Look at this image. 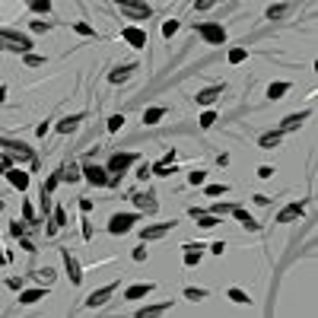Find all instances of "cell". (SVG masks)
Listing matches in <instances>:
<instances>
[{
    "instance_id": "cell-20",
    "label": "cell",
    "mask_w": 318,
    "mask_h": 318,
    "mask_svg": "<svg viewBox=\"0 0 318 318\" xmlns=\"http://www.w3.org/2000/svg\"><path fill=\"white\" fill-rule=\"evenodd\" d=\"M45 290H48V287H35V290H22V293H19V303H22V306H32V303H38V299H45Z\"/></svg>"
},
{
    "instance_id": "cell-37",
    "label": "cell",
    "mask_w": 318,
    "mask_h": 318,
    "mask_svg": "<svg viewBox=\"0 0 318 318\" xmlns=\"http://www.w3.org/2000/svg\"><path fill=\"white\" fill-rule=\"evenodd\" d=\"M121 124H124V115H111V118H108V131H111V134L121 131Z\"/></svg>"
},
{
    "instance_id": "cell-33",
    "label": "cell",
    "mask_w": 318,
    "mask_h": 318,
    "mask_svg": "<svg viewBox=\"0 0 318 318\" xmlns=\"http://www.w3.org/2000/svg\"><path fill=\"white\" fill-rule=\"evenodd\" d=\"M57 185H61V169H57V172H51V178L45 182V194H51V191H54Z\"/></svg>"
},
{
    "instance_id": "cell-42",
    "label": "cell",
    "mask_w": 318,
    "mask_h": 318,
    "mask_svg": "<svg viewBox=\"0 0 318 318\" xmlns=\"http://www.w3.org/2000/svg\"><path fill=\"white\" fill-rule=\"evenodd\" d=\"M25 64H29V67H41V64H45V57H38V54H29V51H25Z\"/></svg>"
},
{
    "instance_id": "cell-15",
    "label": "cell",
    "mask_w": 318,
    "mask_h": 318,
    "mask_svg": "<svg viewBox=\"0 0 318 318\" xmlns=\"http://www.w3.org/2000/svg\"><path fill=\"white\" fill-rule=\"evenodd\" d=\"M220 96H223V86H207V89H201L194 99H197V105H213Z\"/></svg>"
},
{
    "instance_id": "cell-43",
    "label": "cell",
    "mask_w": 318,
    "mask_h": 318,
    "mask_svg": "<svg viewBox=\"0 0 318 318\" xmlns=\"http://www.w3.org/2000/svg\"><path fill=\"white\" fill-rule=\"evenodd\" d=\"M204 178H207V172H191L188 182H191V185H204Z\"/></svg>"
},
{
    "instance_id": "cell-17",
    "label": "cell",
    "mask_w": 318,
    "mask_h": 318,
    "mask_svg": "<svg viewBox=\"0 0 318 318\" xmlns=\"http://www.w3.org/2000/svg\"><path fill=\"white\" fill-rule=\"evenodd\" d=\"M182 248H185V264H188V268L201 264V255H204V252H201V248H204L201 242H197V245H194V242H188V245H182Z\"/></svg>"
},
{
    "instance_id": "cell-48",
    "label": "cell",
    "mask_w": 318,
    "mask_h": 318,
    "mask_svg": "<svg viewBox=\"0 0 318 318\" xmlns=\"http://www.w3.org/2000/svg\"><path fill=\"white\" fill-rule=\"evenodd\" d=\"M6 287H10V290H22V277H10V280H6Z\"/></svg>"
},
{
    "instance_id": "cell-55",
    "label": "cell",
    "mask_w": 318,
    "mask_h": 318,
    "mask_svg": "<svg viewBox=\"0 0 318 318\" xmlns=\"http://www.w3.org/2000/svg\"><path fill=\"white\" fill-rule=\"evenodd\" d=\"M3 172H6V162H3V156H0V175H3Z\"/></svg>"
},
{
    "instance_id": "cell-13",
    "label": "cell",
    "mask_w": 318,
    "mask_h": 318,
    "mask_svg": "<svg viewBox=\"0 0 318 318\" xmlns=\"http://www.w3.org/2000/svg\"><path fill=\"white\" fill-rule=\"evenodd\" d=\"M172 226H175V223H156V226L140 229V236H143V242H153V239H162L166 233H172Z\"/></svg>"
},
{
    "instance_id": "cell-2",
    "label": "cell",
    "mask_w": 318,
    "mask_h": 318,
    "mask_svg": "<svg viewBox=\"0 0 318 318\" xmlns=\"http://www.w3.org/2000/svg\"><path fill=\"white\" fill-rule=\"evenodd\" d=\"M137 162V153H111V159H108V175H111V185L118 182V178L124 175L127 169H131Z\"/></svg>"
},
{
    "instance_id": "cell-36",
    "label": "cell",
    "mask_w": 318,
    "mask_h": 318,
    "mask_svg": "<svg viewBox=\"0 0 318 318\" xmlns=\"http://www.w3.org/2000/svg\"><path fill=\"white\" fill-rule=\"evenodd\" d=\"M213 124H217V115H213V111H204V115H201V127H204V131H210Z\"/></svg>"
},
{
    "instance_id": "cell-10",
    "label": "cell",
    "mask_w": 318,
    "mask_h": 318,
    "mask_svg": "<svg viewBox=\"0 0 318 318\" xmlns=\"http://www.w3.org/2000/svg\"><path fill=\"white\" fill-rule=\"evenodd\" d=\"M61 255H64V268H67V277H70V283L76 287V283L83 280V268H80V261L70 255V248H61Z\"/></svg>"
},
{
    "instance_id": "cell-11",
    "label": "cell",
    "mask_w": 318,
    "mask_h": 318,
    "mask_svg": "<svg viewBox=\"0 0 318 318\" xmlns=\"http://www.w3.org/2000/svg\"><path fill=\"white\" fill-rule=\"evenodd\" d=\"M3 175H6V182H10L13 188H19V191H25V188H29V172H22L19 166H10Z\"/></svg>"
},
{
    "instance_id": "cell-16",
    "label": "cell",
    "mask_w": 318,
    "mask_h": 318,
    "mask_svg": "<svg viewBox=\"0 0 318 318\" xmlns=\"http://www.w3.org/2000/svg\"><path fill=\"white\" fill-rule=\"evenodd\" d=\"M131 201H134L143 213H156V210H159V204H156V197H153V194H134Z\"/></svg>"
},
{
    "instance_id": "cell-45",
    "label": "cell",
    "mask_w": 318,
    "mask_h": 318,
    "mask_svg": "<svg viewBox=\"0 0 318 318\" xmlns=\"http://www.w3.org/2000/svg\"><path fill=\"white\" fill-rule=\"evenodd\" d=\"M207 194H210V197H217V194H226V185H210V188H207Z\"/></svg>"
},
{
    "instance_id": "cell-44",
    "label": "cell",
    "mask_w": 318,
    "mask_h": 318,
    "mask_svg": "<svg viewBox=\"0 0 318 318\" xmlns=\"http://www.w3.org/2000/svg\"><path fill=\"white\" fill-rule=\"evenodd\" d=\"M51 25L48 22H41V19H32V32H48Z\"/></svg>"
},
{
    "instance_id": "cell-21",
    "label": "cell",
    "mask_w": 318,
    "mask_h": 318,
    "mask_svg": "<svg viewBox=\"0 0 318 318\" xmlns=\"http://www.w3.org/2000/svg\"><path fill=\"white\" fill-rule=\"evenodd\" d=\"M306 118H309V111H296V115H287V118H283V124H280V131H296V127L303 124Z\"/></svg>"
},
{
    "instance_id": "cell-39",
    "label": "cell",
    "mask_w": 318,
    "mask_h": 318,
    "mask_svg": "<svg viewBox=\"0 0 318 318\" xmlns=\"http://www.w3.org/2000/svg\"><path fill=\"white\" fill-rule=\"evenodd\" d=\"M175 32H178V22H175V19L162 22V35H166V38H172V35H175Z\"/></svg>"
},
{
    "instance_id": "cell-24",
    "label": "cell",
    "mask_w": 318,
    "mask_h": 318,
    "mask_svg": "<svg viewBox=\"0 0 318 318\" xmlns=\"http://www.w3.org/2000/svg\"><path fill=\"white\" fill-rule=\"evenodd\" d=\"M233 217H236L239 223H242V226H245V229H252V233H258V229H261V226H258V223H255L252 217H248V213H245L242 207H233Z\"/></svg>"
},
{
    "instance_id": "cell-12",
    "label": "cell",
    "mask_w": 318,
    "mask_h": 318,
    "mask_svg": "<svg viewBox=\"0 0 318 318\" xmlns=\"http://www.w3.org/2000/svg\"><path fill=\"white\" fill-rule=\"evenodd\" d=\"M306 213V204L303 201H296V204H287L280 213H277V223H293V220H299Z\"/></svg>"
},
{
    "instance_id": "cell-18",
    "label": "cell",
    "mask_w": 318,
    "mask_h": 318,
    "mask_svg": "<svg viewBox=\"0 0 318 318\" xmlns=\"http://www.w3.org/2000/svg\"><path fill=\"white\" fill-rule=\"evenodd\" d=\"M172 309V299H166V303H153V306H143L140 312H137V318H150V315H162Z\"/></svg>"
},
{
    "instance_id": "cell-4",
    "label": "cell",
    "mask_w": 318,
    "mask_h": 318,
    "mask_svg": "<svg viewBox=\"0 0 318 318\" xmlns=\"http://www.w3.org/2000/svg\"><path fill=\"white\" fill-rule=\"evenodd\" d=\"M197 35L207 41V45H226V29L220 22H201L197 25Z\"/></svg>"
},
{
    "instance_id": "cell-30",
    "label": "cell",
    "mask_w": 318,
    "mask_h": 318,
    "mask_svg": "<svg viewBox=\"0 0 318 318\" xmlns=\"http://www.w3.org/2000/svg\"><path fill=\"white\" fill-rule=\"evenodd\" d=\"M185 296L191 299V303H201V299H207V290H197V287H188Z\"/></svg>"
},
{
    "instance_id": "cell-47",
    "label": "cell",
    "mask_w": 318,
    "mask_h": 318,
    "mask_svg": "<svg viewBox=\"0 0 318 318\" xmlns=\"http://www.w3.org/2000/svg\"><path fill=\"white\" fill-rule=\"evenodd\" d=\"M213 3H217V0H197V3H194V10H210Z\"/></svg>"
},
{
    "instance_id": "cell-28",
    "label": "cell",
    "mask_w": 318,
    "mask_h": 318,
    "mask_svg": "<svg viewBox=\"0 0 318 318\" xmlns=\"http://www.w3.org/2000/svg\"><path fill=\"white\" fill-rule=\"evenodd\" d=\"M162 118H166V108H147L143 111V121L147 124H159Z\"/></svg>"
},
{
    "instance_id": "cell-38",
    "label": "cell",
    "mask_w": 318,
    "mask_h": 318,
    "mask_svg": "<svg viewBox=\"0 0 318 318\" xmlns=\"http://www.w3.org/2000/svg\"><path fill=\"white\" fill-rule=\"evenodd\" d=\"M210 213H213V217H223V213H233V204H213V207H210Z\"/></svg>"
},
{
    "instance_id": "cell-19",
    "label": "cell",
    "mask_w": 318,
    "mask_h": 318,
    "mask_svg": "<svg viewBox=\"0 0 318 318\" xmlns=\"http://www.w3.org/2000/svg\"><path fill=\"white\" fill-rule=\"evenodd\" d=\"M153 293V283H134V287L124 290V299H143Z\"/></svg>"
},
{
    "instance_id": "cell-25",
    "label": "cell",
    "mask_w": 318,
    "mask_h": 318,
    "mask_svg": "<svg viewBox=\"0 0 318 318\" xmlns=\"http://www.w3.org/2000/svg\"><path fill=\"white\" fill-rule=\"evenodd\" d=\"M80 178H83V172H80L76 162H70V166L61 169V182H80Z\"/></svg>"
},
{
    "instance_id": "cell-54",
    "label": "cell",
    "mask_w": 318,
    "mask_h": 318,
    "mask_svg": "<svg viewBox=\"0 0 318 318\" xmlns=\"http://www.w3.org/2000/svg\"><path fill=\"white\" fill-rule=\"evenodd\" d=\"M6 99V86H0V102H3Z\"/></svg>"
},
{
    "instance_id": "cell-26",
    "label": "cell",
    "mask_w": 318,
    "mask_h": 318,
    "mask_svg": "<svg viewBox=\"0 0 318 318\" xmlns=\"http://www.w3.org/2000/svg\"><path fill=\"white\" fill-rule=\"evenodd\" d=\"M280 140H283V131H271V134H264V137H261V150H274V147H280Z\"/></svg>"
},
{
    "instance_id": "cell-6",
    "label": "cell",
    "mask_w": 318,
    "mask_h": 318,
    "mask_svg": "<svg viewBox=\"0 0 318 318\" xmlns=\"http://www.w3.org/2000/svg\"><path fill=\"white\" fill-rule=\"evenodd\" d=\"M80 172H83V178H86V182H89V185H96V188H105V185H111L108 169L96 166V162H86V166H83Z\"/></svg>"
},
{
    "instance_id": "cell-52",
    "label": "cell",
    "mask_w": 318,
    "mask_h": 318,
    "mask_svg": "<svg viewBox=\"0 0 318 318\" xmlns=\"http://www.w3.org/2000/svg\"><path fill=\"white\" fill-rule=\"evenodd\" d=\"M223 248H226V242H213L210 252H213V255H223Z\"/></svg>"
},
{
    "instance_id": "cell-9",
    "label": "cell",
    "mask_w": 318,
    "mask_h": 318,
    "mask_svg": "<svg viewBox=\"0 0 318 318\" xmlns=\"http://www.w3.org/2000/svg\"><path fill=\"white\" fill-rule=\"evenodd\" d=\"M121 38H124L131 48H147V32H143L140 25H124V29H121Z\"/></svg>"
},
{
    "instance_id": "cell-46",
    "label": "cell",
    "mask_w": 318,
    "mask_h": 318,
    "mask_svg": "<svg viewBox=\"0 0 318 318\" xmlns=\"http://www.w3.org/2000/svg\"><path fill=\"white\" fill-rule=\"evenodd\" d=\"M10 233H13L16 239H19V236L25 233V223H13V226H10Z\"/></svg>"
},
{
    "instance_id": "cell-53",
    "label": "cell",
    "mask_w": 318,
    "mask_h": 318,
    "mask_svg": "<svg viewBox=\"0 0 318 318\" xmlns=\"http://www.w3.org/2000/svg\"><path fill=\"white\" fill-rule=\"evenodd\" d=\"M147 258V248H134V261H143Z\"/></svg>"
},
{
    "instance_id": "cell-27",
    "label": "cell",
    "mask_w": 318,
    "mask_h": 318,
    "mask_svg": "<svg viewBox=\"0 0 318 318\" xmlns=\"http://www.w3.org/2000/svg\"><path fill=\"white\" fill-rule=\"evenodd\" d=\"M290 92V83H271L268 86V99H283Z\"/></svg>"
},
{
    "instance_id": "cell-3",
    "label": "cell",
    "mask_w": 318,
    "mask_h": 318,
    "mask_svg": "<svg viewBox=\"0 0 318 318\" xmlns=\"http://www.w3.org/2000/svg\"><path fill=\"white\" fill-rule=\"evenodd\" d=\"M115 6H121V13L127 16V19H150L153 10L150 3H143V0H111Z\"/></svg>"
},
{
    "instance_id": "cell-51",
    "label": "cell",
    "mask_w": 318,
    "mask_h": 318,
    "mask_svg": "<svg viewBox=\"0 0 318 318\" xmlns=\"http://www.w3.org/2000/svg\"><path fill=\"white\" fill-rule=\"evenodd\" d=\"M80 210H83V213L92 210V201H89V197H83V201H80Z\"/></svg>"
},
{
    "instance_id": "cell-29",
    "label": "cell",
    "mask_w": 318,
    "mask_h": 318,
    "mask_svg": "<svg viewBox=\"0 0 318 318\" xmlns=\"http://www.w3.org/2000/svg\"><path fill=\"white\" fill-rule=\"evenodd\" d=\"M29 3V10H35V13H51V0H25Z\"/></svg>"
},
{
    "instance_id": "cell-50",
    "label": "cell",
    "mask_w": 318,
    "mask_h": 318,
    "mask_svg": "<svg viewBox=\"0 0 318 318\" xmlns=\"http://www.w3.org/2000/svg\"><path fill=\"white\" fill-rule=\"evenodd\" d=\"M258 175H261V178H271L274 169H271V166H261V169H258Z\"/></svg>"
},
{
    "instance_id": "cell-40",
    "label": "cell",
    "mask_w": 318,
    "mask_h": 318,
    "mask_svg": "<svg viewBox=\"0 0 318 318\" xmlns=\"http://www.w3.org/2000/svg\"><path fill=\"white\" fill-rule=\"evenodd\" d=\"M73 29L80 32V35H86V38H92V35H96V29H92V25H86V22H76Z\"/></svg>"
},
{
    "instance_id": "cell-35",
    "label": "cell",
    "mask_w": 318,
    "mask_h": 318,
    "mask_svg": "<svg viewBox=\"0 0 318 318\" xmlns=\"http://www.w3.org/2000/svg\"><path fill=\"white\" fill-rule=\"evenodd\" d=\"M64 223H67V213H64V207H57V210H54V223H51V233H54V229H61Z\"/></svg>"
},
{
    "instance_id": "cell-49",
    "label": "cell",
    "mask_w": 318,
    "mask_h": 318,
    "mask_svg": "<svg viewBox=\"0 0 318 318\" xmlns=\"http://www.w3.org/2000/svg\"><path fill=\"white\" fill-rule=\"evenodd\" d=\"M22 217H25V223H32V220H35V213H32L29 204H22Z\"/></svg>"
},
{
    "instance_id": "cell-14",
    "label": "cell",
    "mask_w": 318,
    "mask_h": 318,
    "mask_svg": "<svg viewBox=\"0 0 318 318\" xmlns=\"http://www.w3.org/2000/svg\"><path fill=\"white\" fill-rule=\"evenodd\" d=\"M188 213H191V217L197 220V226H204V229H213V226H217V223H220V217H213V213L201 210V207H191Z\"/></svg>"
},
{
    "instance_id": "cell-22",
    "label": "cell",
    "mask_w": 318,
    "mask_h": 318,
    "mask_svg": "<svg viewBox=\"0 0 318 318\" xmlns=\"http://www.w3.org/2000/svg\"><path fill=\"white\" fill-rule=\"evenodd\" d=\"M131 73H134V64H124V67H115V70L108 73V80L118 86V83H124V80H127V76H131Z\"/></svg>"
},
{
    "instance_id": "cell-1",
    "label": "cell",
    "mask_w": 318,
    "mask_h": 318,
    "mask_svg": "<svg viewBox=\"0 0 318 318\" xmlns=\"http://www.w3.org/2000/svg\"><path fill=\"white\" fill-rule=\"evenodd\" d=\"M0 147H3V153L13 159V166L16 162H35V153H32L25 143H19V140H10V137H0Z\"/></svg>"
},
{
    "instance_id": "cell-8",
    "label": "cell",
    "mask_w": 318,
    "mask_h": 318,
    "mask_svg": "<svg viewBox=\"0 0 318 318\" xmlns=\"http://www.w3.org/2000/svg\"><path fill=\"white\" fill-rule=\"evenodd\" d=\"M115 290H118V283H108V287H102V290H92V293L86 296V309H99V306H105Z\"/></svg>"
},
{
    "instance_id": "cell-41",
    "label": "cell",
    "mask_w": 318,
    "mask_h": 318,
    "mask_svg": "<svg viewBox=\"0 0 318 318\" xmlns=\"http://www.w3.org/2000/svg\"><path fill=\"white\" fill-rule=\"evenodd\" d=\"M35 277H38V280H45V287H51V280H54V271H51V268H45V271H38Z\"/></svg>"
},
{
    "instance_id": "cell-31",
    "label": "cell",
    "mask_w": 318,
    "mask_h": 318,
    "mask_svg": "<svg viewBox=\"0 0 318 318\" xmlns=\"http://www.w3.org/2000/svg\"><path fill=\"white\" fill-rule=\"evenodd\" d=\"M283 13H287V3H271L268 6V19H280Z\"/></svg>"
},
{
    "instance_id": "cell-7",
    "label": "cell",
    "mask_w": 318,
    "mask_h": 318,
    "mask_svg": "<svg viewBox=\"0 0 318 318\" xmlns=\"http://www.w3.org/2000/svg\"><path fill=\"white\" fill-rule=\"evenodd\" d=\"M137 220H140L137 213H115V217L108 220V233L111 236H124V233H131V229H134Z\"/></svg>"
},
{
    "instance_id": "cell-23",
    "label": "cell",
    "mask_w": 318,
    "mask_h": 318,
    "mask_svg": "<svg viewBox=\"0 0 318 318\" xmlns=\"http://www.w3.org/2000/svg\"><path fill=\"white\" fill-rule=\"evenodd\" d=\"M80 121H83V115H70V118H64V121L57 124V134H73L76 127H80Z\"/></svg>"
},
{
    "instance_id": "cell-5",
    "label": "cell",
    "mask_w": 318,
    "mask_h": 318,
    "mask_svg": "<svg viewBox=\"0 0 318 318\" xmlns=\"http://www.w3.org/2000/svg\"><path fill=\"white\" fill-rule=\"evenodd\" d=\"M0 41H6L3 48H13V51H19V54H25V51L32 48L29 35H22V32H16V29H0Z\"/></svg>"
},
{
    "instance_id": "cell-34",
    "label": "cell",
    "mask_w": 318,
    "mask_h": 318,
    "mask_svg": "<svg viewBox=\"0 0 318 318\" xmlns=\"http://www.w3.org/2000/svg\"><path fill=\"white\" fill-rule=\"evenodd\" d=\"M245 57H248V51H245V48H233V51H229V64H242Z\"/></svg>"
},
{
    "instance_id": "cell-57",
    "label": "cell",
    "mask_w": 318,
    "mask_h": 318,
    "mask_svg": "<svg viewBox=\"0 0 318 318\" xmlns=\"http://www.w3.org/2000/svg\"><path fill=\"white\" fill-rule=\"evenodd\" d=\"M0 51H3V41H0Z\"/></svg>"
},
{
    "instance_id": "cell-32",
    "label": "cell",
    "mask_w": 318,
    "mask_h": 318,
    "mask_svg": "<svg viewBox=\"0 0 318 318\" xmlns=\"http://www.w3.org/2000/svg\"><path fill=\"white\" fill-rule=\"evenodd\" d=\"M226 296L233 299V303H239V306H245V303H248V293H242V290H239V287H233V290H229Z\"/></svg>"
},
{
    "instance_id": "cell-56",
    "label": "cell",
    "mask_w": 318,
    "mask_h": 318,
    "mask_svg": "<svg viewBox=\"0 0 318 318\" xmlns=\"http://www.w3.org/2000/svg\"><path fill=\"white\" fill-rule=\"evenodd\" d=\"M0 210H3V201H0Z\"/></svg>"
}]
</instances>
